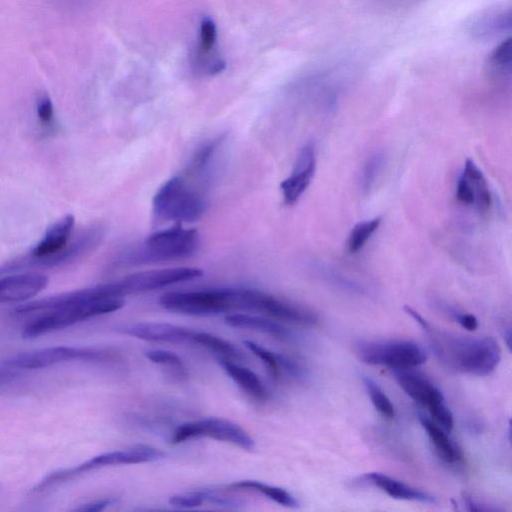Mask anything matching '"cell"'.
I'll list each match as a JSON object with an SVG mask.
<instances>
[{
	"instance_id": "6da1fadb",
	"label": "cell",
	"mask_w": 512,
	"mask_h": 512,
	"mask_svg": "<svg viewBox=\"0 0 512 512\" xmlns=\"http://www.w3.org/2000/svg\"><path fill=\"white\" fill-rule=\"evenodd\" d=\"M124 304L116 282H110L28 302L18 306L15 312L36 314L22 331L24 338L32 339L117 311Z\"/></svg>"
},
{
	"instance_id": "7a4b0ae2",
	"label": "cell",
	"mask_w": 512,
	"mask_h": 512,
	"mask_svg": "<svg viewBox=\"0 0 512 512\" xmlns=\"http://www.w3.org/2000/svg\"><path fill=\"white\" fill-rule=\"evenodd\" d=\"M426 332L437 358L455 372L487 376L501 360V348L493 337L456 335L431 326Z\"/></svg>"
},
{
	"instance_id": "3957f363",
	"label": "cell",
	"mask_w": 512,
	"mask_h": 512,
	"mask_svg": "<svg viewBox=\"0 0 512 512\" xmlns=\"http://www.w3.org/2000/svg\"><path fill=\"white\" fill-rule=\"evenodd\" d=\"M198 246L197 230L177 225L149 235L139 247L128 252L125 261L155 263L186 258L193 255Z\"/></svg>"
},
{
	"instance_id": "277c9868",
	"label": "cell",
	"mask_w": 512,
	"mask_h": 512,
	"mask_svg": "<svg viewBox=\"0 0 512 512\" xmlns=\"http://www.w3.org/2000/svg\"><path fill=\"white\" fill-rule=\"evenodd\" d=\"M154 215L165 221L194 222L206 210V199L185 179L174 176L167 180L153 197Z\"/></svg>"
},
{
	"instance_id": "5b68a950",
	"label": "cell",
	"mask_w": 512,
	"mask_h": 512,
	"mask_svg": "<svg viewBox=\"0 0 512 512\" xmlns=\"http://www.w3.org/2000/svg\"><path fill=\"white\" fill-rule=\"evenodd\" d=\"M104 229L101 226H91L81 231L73 240L59 252L46 259H34L21 255L0 266V276L31 272L35 270L50 269L73 262L97 247L104 237Z\"/></svg>"
},
{
	"instance_id": "8992f818",
	"label": "cell",
	"mask_w": 512,
	"mask_h": 512,
	"mask_svg": "<svg viewBox=\"0 0 512 512\" xmlns=\"http://www.w3.org/2000/svg\"><path fill=\"white\" fill-rule=\"evenodd\" d=\"M164 456L165 454L158 448L144 444L127 449L105 452L72 468L51 473L46 478L42 479V481L34 487L33 491L41 492L48 489V487L94 469L108 466L155 462L163 459Z\"/></svg>"
},
{
	"instance_id": "52a82bcc",
	"label": "cell",
	"mask_w": 512,
	"mask_h": 512,
	"mask_svg": "<svg viewBox=\"0 0 512 512\" xmlns=\"http://www.w3.org/2000/svg\"><path fill=\"white\" fill-rule=\"evenodd\" d=\"M356 353L366 364L392 370L413 369L427 361V353L421 346L403 339L364 342L358 345Z\"/></svg>"
},
{
	"instance_id": "ba28073f",
	"label": "cell",
	"mask_w": 512,
	"mask_h": 512,
	"mask_svg": "<svg viewBox=\"0 0 512 512\" xmlns=\"http://www.w3.org/2000/svg\"><path fill=\"white\" fill-rule=\"evenodd\" d=\"M159 304L181 314L215 316L233 310L232 287L169 292L160 297Z\"/></svg>"
},
{
	"instance_id": "9c48e42d",
	"label": "cell",
	"mask_w": 512,
	"mask_h": 512,
	"mask_svg": "<svg viewBox=\"0 0 512 512\" xmlns=\"http://www.w3.org/2000/svg\"><path fill=\"white\" fill-rule=\"evenodd\" d=\"M202 437L229 443L247 451L255 448L254 439L242 427L217 417L203 418L179 425L174 429L170 442L180 444Z\"/></svg>"
},
{
	"instance_id": "30bf717a",
	"label": "cell",
	"mask_w": 512,
	"mask_h": 512,
	"mask_svg": "<svg viewBox=\"0 0 512 512\" xmlns=\"http://www.w3.org/2000/svg\"><path fill=\"white\" fill-rule=\"evenodd\" d=\"M115 355L109 351L75 346H53L19 353L3 362L9 369H40L69 361H109Z\"/></svg>"
},
{
	"instance_id": "8fae6325",
	"label": "cell",
	"mask_w": 512,
	"mask_h": 512,
	"mask_svg": "<svg viewBox=\"0 0 512 512\" xmlns=\"http://www.w3.org/2000/svg\"><path fill=\"white\" fill-rule=\"evenodd\" d=\"M202 275L203 271L196 267L151 269L130 274L117 280V284L122 295L125 296L190 281Z\"/></svg>"
},
{
	"instance_id": "7c38bea8",
	"label": "cell",
	"mask_w": 512,
	"mask_h": 512,
	"mask_svg": "<svg viewBox=\"0 0 512 512\" xmlns=\"http://www.w3.org/2000/svg\"><path fill=\"white\" fill-rule=\"evenodd\" d=\"M316 170V150L312 143L305 144L298 153L294 168L280 183L286 205L296 203L309 187Z\"/></svg>"
},
{
	"instance_id": "4fadbf2b",
	"label": "cell",
	"mask_w": 512,
	"mask_h": 512,
	"mask_svg": "<svg viewBox=\"0 0 512 512\" xmlns=\"http://www.w3.org/2000/svg\"><path fill=\"white\" fill-rule=\"evenodd\" d=\"M216 41V24L211 17L205 16L200 22L197 50L191 61L196 73L213 76L225 69L226 62L214 52Z\"/></svg>"
},
{
	"instance_id": "5bb4252c",
	"label": "cell",
	"mask_w": 512,
	"mask_h": 512,
	"mask_svg": "<svg viewBox=\"0 0 512 512\" xmlns=\"http://www.w3.org/2000/svg\"><path fill=\"white\" fill-rule=\"evenodd\" d=\"M123 332L150 342L194 344L197 331L166 322H138L126 325Z\"/></svg>"
},
{
	"instance_id": "9a60e30c",
	"label": "cell",
	"mask_w": 512,
	"mask_h": 512,
	"mask_svg": "<svg viewBox=\"0 0 512 512\" xmlns=\"http://www.w3.org/2000/svg\"><path fill=\"white\" fill-rule=\"evenodd\" d=\"M48 277L38 272H20L0 276V303L31 299L48 285Z\"/></svg>"
},
{
	"instance_id": "2e32d148",
	"label": "cell",
	"mask_w": 512,
	"mask_h": 512,
	"mask_svg": "<svg viewBox=\"0 0 512 512\" xmlns=\"http://www.w3.org/2000/svg\"><path fill=\"white\" fill-rule=\"evenodd\" d=\"M393 375L402 390L426 408L444 399L442 392L429 379L412 369L393 370Z\"/></svg>"
},
{
	"instance_id": "e0dca14e",
	"label": "cell",
	"mask_w": 512,
	"mask_h": 512,
	"mask_svg": "<svg viewBox=\"0 0 512 512\" xmlns=\"http://www.w3.org/2000/svg\"><path fill=\"white\" fill-rule=\"evenodd\" d=\"M75 218L68 214L51 225L43 238L26 254L34 259H46L62 250L71 240Z\"/></svg>"
},
{
	"instance_id": "ac0fdd59",
	"label": "cell",
	"mask_w": 512,
	"mask_h": 512,
	"mask_svg": "<svg viewBox=\"0 0 512 512\" xmlns=\"http://www.w3.org/2000/svg\"><path fill=\"white\" fill-rule=\"evenodd\" d=\"M363 480L371 485L377 487L381 491L385 492L392 498L417 501L422 503L434 504L436 499L423 491H420L414 487H411L397 479H394L388 475L371 472L363 476Z\"/></svg>"
},
{
	"instance_id": "d6986e66",
	"label": "cell",
	"mask_w": 512,
	"mask_h": 512,
	"mask_svg": "<svg viewBox=\"0 0 512 512\" xmlns=\"http://www.w3.org/2000/svg\"><path fill=\"white\" fill-rule=\"evenodd\" d=\"M219 364L225 373L250 398L258 402H265L268 399L269 392L267 388L252 370L225 358H219Z\"/></svg>"
},
{
	"instance_id": "ffe728a7",
	"label": "cell",
	"mask_w": 512,
	"mask_h": 512,
	"mask_svg": "<svg viewBox=\"0 0 512 512\" xmlns=\"http://www.w3.org/2000/svg\"><path fill=\"white\" fill-rule=\"evenodd\" d=\"M228 326L253 330L274 337L280 341H290L291 332L277 321L245 313H234L225 317Z\"/></svg>"
},
{
	"instance_id": "44dd1931",
	"label": "cell",
	"mask_w": 512,
	"mask_h": 512,
	"mask_svg": "<svg viewBox=\"0 0 512 512\" xmlns=\"http://www.w3.org/2000/svg\"><path fill=\"white\" fill-rule=\"evenodd\" d=\"M244 345L264 363L269 373L276 380L280 379L283 373L293 377L302 373L301 367L286 356L275 353L251 340H245Z\"/></svg>"
},
{
	"instance_id": "7402d4cb",
	"label": "cell",
	"mask_w": 512,
	"mask_h": 512,
	"mask_svg": "<svg viewBox=\"0 0 512 512\" xmlns=\"http://www.w3.org/2000/svg\"><path fill=\"white\" fill-rule=\"evenodd\" d=\"M419 420L433 444L437 455L444 462L449 464L460 461L462 456L461 452L456 444L449 438L446 433L447 431L425 415L419 414Z\"/></svg>"
},
{
	"instance_id": "603a6c76",
	"label": "cell",
	"mask_w": 512,
	"mask_h": 512,
	"mask_svg": "<svg viewBox=\"0 0 512 512\" xmlns=\"http://www.w3.org/2000/svg\"><path fill=\"white\" fill-rule=\"evenodd\" d=\"M227 491H248L260 493L266 498L288 508H297L298 500L287 490L257 480H241L227 485Z\"/></svg>"
},
{
	"instance_id": "cb8c5ba5",
	"label": "cell",
	"mask_w": 512,
	"mask_h": 512,
	"mask_svg": "<svg viewBox=\"0 0 512 512\" xmlns=\"http://www.w3.org/2000/svg\"><path fill=\"white\" fill-rule=\"evenodd\" d=\"M470 182L474 194L475 205L480 211H487L492 204V196L482 171L470 158L466 159L462 173Z\"/></svg>"
},
{
	"instance_id": "d4e9b609",
	"label": "cell",
	"mask_w": 512,
	"mask_h": 512,
	"mask_svg": "<svg viewBox=\"0 0 512 512\" xmlns=\"http://www.w3.org/2000/svg\"><path fill=\"white\" fill-rule=\"evenodd\" d=\"M224 140L223 136H219L199 147L190 160L189 173L201 177L207 175Z\"/></svg>"
},
{
	"instance_id": "484cf974",
	"label": "cell",
	"mask_w": 512,
	"mask_h": 512,
	"mask_svg": "<svg viewBox=\"0 0 512 512\" xmlns=\"http://www.w3.org/2000/svg\"><path fill=\"white\" fill-rule=\"evenodd\" d=\"M194 344L217 354L219 358L233 361L242 359L241 352L232 343L208 332L197 331Z\"/></svg>"
},
{
	"instance_id": "4316f807",
	"label": "cell",
	"mask_w": 512,
	"mask_h": 512,
	"mask_svg": "<svg viewBox=\"0 0 512 512\" xmlns=\"http://www.w3.org/2000/svg\"><path fill=\"white\" fill-rule=\"evenodd\" d=\"M382 221L381 216L358 222L348 235L346 250L349 254H355L362 250L372 235L378 230Z\"/></svg>"
},
{
	"instance_id": "83f0119b",
	"label": "cell",
	"mask_w": 512,
	"mask_h": 512,
	"mask_svg": "<svg viewBox=\"0 0 512 512\" xmlns=\"http://www.w3.org/2000/svg\"><path fill=\"white\" fill-rule=\"evenodd\" d=\"M386 163V156L383 152L377 151L369 156L361 174L360 186L367 193L375 185L378 177L382 173Z\"/></svg>"
},
{
	"instance_id": "f1b7e54d",
	"label": "cell",
	"mask_w": 512,
	"mask_h": 512,
	"mask_svg": "<svg viewBox=\"0 0 512 512\" xmlns=\"http://www.w3.org/2000/svg\"><path fill=\"white\" fill-rule=\"evenodd\" d=\"M363 383L375 409L386 418H393L395 409L383 390L370 377L364 376Z\"/></svg>"
},
{
	"instance_id": "f546056e",
	"label": "cell",
	"mask_w": 512,
	"mask_h": 512,
	"mask_svg": "<svg viewBox=\"0 0 512 512\" xmlns=\"http://www.w3.org/2000/svg\"><path fill=\"white\" fill-rule=\"evenodd\" d=\"M145 356L153 363L170 367L174 370V373L178 374V376H186V367L184 362L177 354L171 351L153 349L146 351Z\"/></svg>"
},
{
	"instance_id": "4dcf8cb0",
	"label": "cell",
	"mask_w": 512,
	"mask_h": 512,
	"mask_svg": "<svg viewBox=\"0 0 512 512\" xmlns=\"http://www.w3.org/2000/svg\"><path fill=\"white\" fill-rule=\"evenodd\" d=\"M511 38L502 41L489 55L488 63L497 72H510L511 67Z\"/></svg>"
},
{
	"instance_id": "1f68e13d",
	"label": "cell",
	"mask_w": 512,
	"mask_h": 512,
	"mask_svg": "<svg viewBox=\"0 0 512 512\" xmlns=\"http://www.w3.org/2000/svg\"><path fill=\"white\" fill-rule=\"evenodd\" d=\"M168 502L178 509L196 508L204 504V493L200 490L175 494L169 498Z\"/></svg>"
},
{
	"instance_id": "d6a6232c",
	"label": "cell",
	"mask_w": 512,
	"mask_h": 512,
	"mask_svg": "<svg viewBox=\"0 0 512 512\" xmlns=\"http://www.w3.org/2000/svg\"><path fill=\"white\" fill-rule=\"evenodd\" d=\"M36 112L37 117L43 126L48 127L52 125L54 119V107L51 99L47 95L41 96L37 100Z\"/></svg>"
},
{
	"instance_id": "836d02e7",
	"label": "cell",
	"mask_w": 512,
	"mask_h": 512,
	"mask_svg": "<svg viewBox=\"0 0 512 512\" xmlns=\"http://www.w3.org/2000/svg\"><path fill=\"white\" fill-rule=\"evenodd\" d=\"M456 197L459 202L465 205L475 204L474 190L468 179L462 174L457 182Z\"/></svg>"
},
{
	"instance_id": "e575fe53",
	"label": "cell",
	"mask_w": 512,
	"mask_h": 512,
	"mask_svg": "<svg viewBox=\"0 0 512 512\" xmlns=\"http://www.w3.org/2000/svg\"><path fill=\"white\" fill-rule=\"evenodd\" d=\"M118 501L115 497H106L98 500H94L92 502L83 504L81 507H78L77 511H86V512H96L102 511L106 508L116 504Z\"/></svg>"
},
{
	"instance_id": "d590c367",
	"label": "cell",
	"mask_w": 512,
	"mask_h": 512,
	"mask_svg": "<svg viewBox=\"0 0 512 512\" xmlns=\"http://www.w3.org/2000/svg\"><path fill=\"white\" fill-rule=\"evenodd\" d=\"M456 321L466 330L474 331L478 327L477 318L470 313H456Z\"/></svg>"
},
{
	"instance_id": "8d00e7d4",
	"label": "cell",
	"mask_w": 512,
	"mask_h": 512,
	"mask_svg": "<svg viewBox=\"0 0 512 512\" xmlns=\"http://www.w3.org/2000/svg\"><path fill=\"white\" fill-rule=\"evenodd\" d=\"M463 502L468 511L495 512L498 510L497 508H493V507L486 506L485 504H481L468 496L463 497Z\"/></svg>"
},
{
	"instance_id": "74e56055",
	"label": "cell",
	"mask_w": 512,
	"mask_h": 512,
	"mask_svg": "<svg viewBox=\"0 0 512 512\" xmlns=\"http://www.w3.org/2000/svg\"><path fill=\"white\" fill-rule=\"evenodd\" d=\"M404 310L409 314L425 331L431 326L416 310L410 306H404Z\"/></svg>"
}]
</instances>
